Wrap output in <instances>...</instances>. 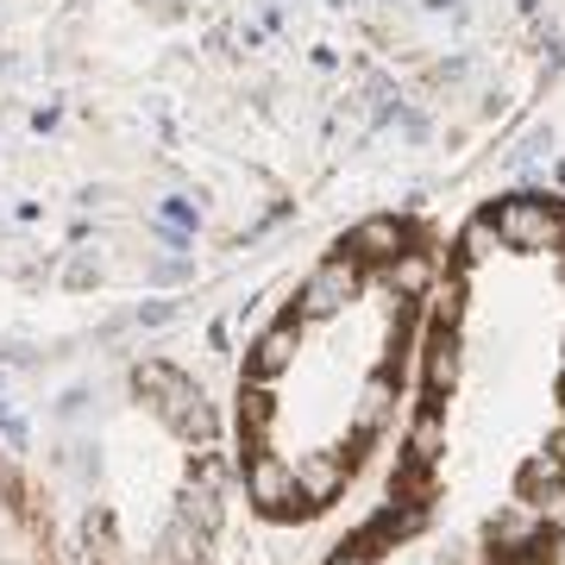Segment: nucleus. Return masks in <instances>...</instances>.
<instances>
[{"label":"nucleus","instance_id":"f257e3e1","mask_svg":"<svg viewBox=\"0 0 565 565\" xmlns=\"http://www.w3.org/2000/svg\"><path fill=\"white\" fill-rule=\"evenodd\" d=\"M321 565H565V195L446 233L384 484Z\"/></svg>","mask_w":565,"mask_h":565},{"label":"nucleus","instance_id":"f03ea898","mask_svg":"<svg viewBox=\"0 0 565 565\" xmlns=\"http://www.w3.org/2000/svg\"><path fill=\"white\" fill-rule=\"evenodd\" d=\"M446 239L422 214L345 226L245 333L226 452L245 515L302 534L340 515L403 434Z\"/></svg>","mask_w":565,"mask_h":565},{"label":"nucleus","instance_id":"7ed1b4c3","mask_svg":"<svg viewBox=\"0 0 565 565\" xmlns=\"http://www.w3.org/2000/svg\"><path fill=\"white\" fill-rule=\"evenodd\" d=\"M0 565H63L57 527L20 465L0 452Z\"/></svg>","mask_w":565,"mask_h":565}]
</instances>
